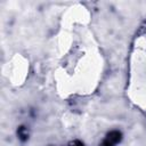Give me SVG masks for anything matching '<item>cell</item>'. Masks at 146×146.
Returning a JSON list of instances; mask_svg holds the SVG:
<instances>
[{"instance_id": "6da1fadb", "label": "cell", "mask_w": 146, "mask_h": 146, "mask_svg": "<svg viewBox=\"0 0 146 146\" xmlns=\"http://www.w3.org/2000/svg\"><path fill=\"white\" fill-rule=\"evenodd\" d=\"M121 132L117 130H113L110 133H107V136L105 137V139L103 140V143L99 146H115L120 140H121Z\"/></svg>"}, {"instance_id": "3957f363", "label": "cell", "mask_w": 146, "mask_h": 146, "mask_svg": "<svg viewBox=\"0 0 146 146\" xmlns=\"http://www.w3.org/2000/svg\"><path fill=\"white\" fill-rule=\"evenodd\" d=\"M67 146H84V145H83V143H81L80 140H73V141H71Z\"/></svg>"}, {"instance_id": "7a4b0ae2", "label": "cell", "mask_w": 146, "mask_h": 146, "mask_svg": "<svg viewBox=\"0 0 146 146\" xmlns=\"http://www.w3.org/2000/svg\"><path fill=\"white\" fill-rule=\"evenodd\" d=\"M17 135H18L21 140H26L29 138V130H27V128L24 127V125L19 127L18 130H17Z\"/></svg>"}]
</instances>
